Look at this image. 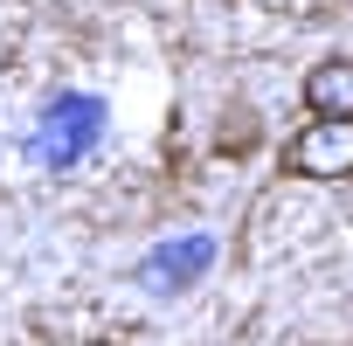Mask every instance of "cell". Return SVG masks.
Masks as SVG:
<instances>
[{"mask_svg": "<svg viewBox=\"0 0 353 346\" xmlns=\"http://www.w3.org/2000/svg\"><path fill=\"white\" fill-rule=\"evenodd\" d=\"M208 263H215V243H208V236L166 243V250H152V256H145V284H152V291H181V284H194Z\"/></svg>", "mask_w": 353, "mask_h": 346, "instance_id": "obj_3", "label": "cell"}, {"mask_svg": "<svg viewBox=\"0 0 353 346\" xmlns=\"http://www.w3.org/2000/svg\"><path fill=\"white\" fill-rule=\"evenodd\" d=\"M49 118H56V125H49V132H56V145H49V152H56V159H77V152L97 139V125H104V104H90V97H70V104H56Z\"/></svg>", "mask_w": 353, "mask_h": 346, "instance_id": "obj_4", "label": "cell"}, {"mask_svg": "<svg viewBox=\"0 0 353 346\" xmlns=\"http://www.w3.org/2000/svg\"><path fill=\"white\" fill-rule=\"evenodd\" d=\"M284 166L298 181H346L353 173V118H312L305 132H291Z\"/></svg>", "mask_w": 353, "mask_h": 346, "instance_id": "obj_1", "label": "cell"}, {"mask_svg": "<svg viewBox=\"0 0 353 346\" xmlns=\"http://www.w3.org/2000/svg\"><path fill=\"white\" fill-rule=\"evenodd\" d=\"M305 111L312 118H353V56H325L305 70Z\"/></svg>", "mask_w": 353, "mask_h": 346, "instance_id": "obj_2", "label": "cell"}]
</instances>
